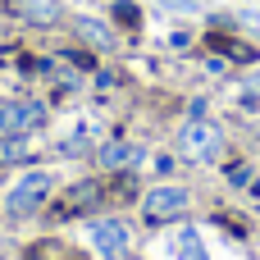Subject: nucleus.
I'll use <instances>...</instances> for the list:
<instances>
[{"label": "nucleus", "instance_id": "1", "mask_svg": "<svg viewBox=\"0 0 260 260\" xmlns=\"http://www.w3.org/2000/svg\"><path fill=\"white\" fill-rule=\"evenodd\" d=\"M178 155L183 160H197V165H210L224 155V128L210 123V119H187L178 128Z\"/></svg>", "mask_w": 260, "mask_h": 260}, {"label": "nucleus", "instance_id": "2", "mask_svg": "<svg viewBox=\"0 0 260 260\" xmlns=\"http://www.w3.org/2000/svg\"><path fill=\"white\" fill-rule=\"evenodd\" d=\"M50 187H55V178H50L46 169H27V174H18L14 187L5 192V210H9L14 219H27V215H37V210L46 206Z\"/></svg>", "mask_w": 260, "mask_h": 260}, {"label": "nucleus", "instance_id": "3", "mask_svg": "<svg viewBox=\"0 0 260 260\" xmlns=\"http://www.w3.org/2000/svg\"><path fill=\"white\" fill-rule=\"evenodd\" d=\"M187 206H192V192L183 183H155L142 197V219L146 224H174V219L187 215Z\"/></svg>", "mask_w": 260, "mask_h": 260}, {"label": "nucleus", "instance_id": "4", "mask_svg": "<svg viewBox=\"0 0 260 260\" xmlns=\"http://www.w3.org/2000/svg\"><path fill=\"white\" fill-rule=\"evenodd\" d=\"M87 238H91V247H96L101 260H123L133 251V233H128V224H123L119 215L91 219V224H87Z\"/></svg>", "mask_w": 260, "mask_h": 260}, {"label": "nucleus", "instance_id": "5", "mask_svg": "<svg viewBox=\"0 0 260 260\" xmlns=\"http://www.w3.org/2000/svg\"><path fill=\"white\" fill-rule=\"evenodd\" d=\"M46 123V105L41 101H5L0 105V137H27Z\"/></svg>", "mask_w": 260, "mask_h": 260}, {"label": "nucleus", "instance_id": "6", "mask_svg": "<svg viewBox=\"0 0 260 260\" xmlns=\"http://www.w3.org/2000/svg\"><path fill=\"white\" fill-rule=\"evenodd\" d=\"M96 160H101V169L123 174V169H137L142 165V146H133V142H105L96 151Z\"/></svg>", "mask_w": 260, "mask_h": 260}, {"label": "nucleus", "instance_id": "7", "mask_svg": "<svg viewBox=\"0 0 260 260\" xmlns=\"http://www.w3.org/2000/svg\"><path fill=\"white\" fill-rule=\"evenodd\" d=\"M9 5H14L18 18H27V23H37V27H50V23L64 18V5H59V0H9Z\"/></svg>", "mask_w": 260, "mask_h": 260}, {"label": "nucleus", "instance_id": "8", "mask_svg": "<svg viewBox=\"0 0 260 260\" xmlns=\"http://www.w3.org/2000/svg\"><path fill=\"white\" fill-rule=\"evenodd\" d=\"M73 37L87 41L91 50H114V32H110L101 18H91V14H78V18H73Z\"/></svg>", "mask_w": 260, "mask_h": 260}, {"label": "nucleus", "instance_id": "9", "mask_svg": "<svg viewBox=\"0 0 260 260\" xmlns=\"http://www.w3.org/2000/svg\"><path fill=\"white\" fill-rule=\"evenodd\" d=\"M174 251H178L183 260H206V247H201V233H197L192 224H187V229L178 233V242H174Z\"/></svg>", "mask_w": 260, "mask_h": 260}, {"label": "nucleus", "instance_id": "10", "mask_svg": "<svg viewBox=\"0 0 260 260\" xmlns=\"http://www.w3.org/2000/svg\"><path fill=\"white\" fill-rule=\"evenodd\" d=\"M23 137H0V160H23Z\"/></svg>", "mask_w": 260, "mask_h": 260}, {"label": "nucleus", "instance_id": "11", "mask_svg": "<svg viewBox=\"0 0 260 260\" xmlns=\"http://www.w3.org/2000/svg\"><path fill=\"white\" fill-rule=\"evenodd\" d=\"M160 9H169V14H192L197 9V0H155Z\"/></svg>", "mask_w": 260, "mask_h": 260}, {"label": "nucleus", "instance_id": "12", "mask_svg": "<svg viewBox=\"0 0 260 260\" xmlns=\"http://www.w3.org/2000/svg\"><path fill=\"white\" fill-rule=\"evenodd\" d=\"M247 91H251V96H260V69L251 73V78H247Z\"/></svg>", "mask_w": 260, "mask_h": 260}]
</instances>
